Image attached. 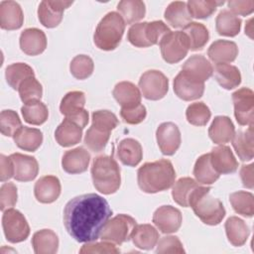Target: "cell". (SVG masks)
<instances>
[{
    "label": "cell",
    "instance_id": "obj_1",
    "mask_svg": "<svg viewBox=\"0 0 254 254\" xmlns=\"http://www.w3.org/2000/svg\"><path fill=\"white\" fill-rule=\"evenodd\" d=\"M112 215L105 198L96 193H85L71 198L64 209V224L75 241H96Z\"/></svg>",
    "mask_w": 254,
    "mask_h": 254
},
{
    "label": "cell",
    "instance_id": "obj_2",
    "mask_svg": "<svg viewBox=\"0 0 254 254\" xmlns=\"http://www.w3.org/2000/svg\"><path fill=\"white\" fill-rule=\"evenodd\" d=\"M176 172L171 161L161 159L143 164L137 172L138 186L144 192L156 193L169 190L175 183Z\"/></svg>",
    "mask_w": 254,
    "mask_h": 254
},
{
    "label": "cell",
    "instance_id": "obj_3",
    "mask_svg": "<svg viewBox=\"0 0 254 254\" xmlns=\"http://www.w3.org/2000/svg\"><path fill=\"white\" fill-rule=\"evenodd\" d=\"M91 178L94 188L103 194H111L118 190L121 185V175L118 163L110 156L96 157L91 166Z\"/></svg>",
    "mask_w": 254,
    "mask_h": 254
},
{
    "label": "cell",
    "instance_id": "obj_4",
    "mask_svg": "<svg viewBox=\"0 0 254 254\" xmlns=\"http://www.w3.org/2000/svg\"><path fill=\"white\" fill-rule=\"evenodd\" d=\"M210 187L200 185L192 195L190 206L204 224L217 225L225 216V208L220 199L210 195Z\"/></svg>",
    "mask_w": 254,
    "mask_h": 254
},
{
    "label": "cell",
    "instance_id": "obj_5",
    "mask_svg": "<svg viewBox=\"0 0 254 254\" xmlns=\"http://www.w3.org/2000/svg\"><path fill=\"white\" fill-rule=\"evenodd\" d=\"M125 22L117 12L107 13L97 24L93 35L95 46L103 51L115 50L125 31Z\"/></svg>",
    "mask_w": 254,
    "mask_h": 254
},
{
    "label": "cell",
    "instance_id": "obj_6",
    "mask_svg": "<svg viewBox=\"0 0 254 254\" xmlns=\"http://www.w3.org/2000/svg\"><path fill=\"white\" fill-rule=\"evenodd\" d=\"M170 32V28L163 21L136 23L129 28L127 40L137 48H147L160 44Z\"/></svg>",
    "mask_w": 254,
    "mask_h": 254
},
{
    "label": "cell",
    "instance_id": "obj_7",
    "mask_svg": "<svg viewBox=\"0 0 254 254\" xmlns=\"http://www.w3.org/2000/svg\"><path fill=\"white\" fill-rule=\"evenodd\" d=\"M136 225V220L132 216L121 213L108 219L101 231L100 237L102 241L121 245L131 239V234Z\"/></svg>",
    "mask_w": 254,
    "mask_h": 254
},
{
    "label": "cell",
    "instance_id": "obj_8",
    "mask_svg": "<svg viewBox=\"0 0 254 254\" xmlns=\"http://www.w3.org/2000/svg\"><path fill=\"white\" fill-rule=\"evenodd\" d=\"M159 45L161 55L168 64L181 62L188 55L190 50L188 37L183 31H171L161 40Z\"/></svg>",
    "mask_w": 254,
    "mask_h": 254
},
{
    "label": "cell",
    "instance_id": "obj_9",
    "mask_svg": "<svg viewBox=\"0 0 254 254\" xmlns=\"http://www.w3.org/2000/svg\"><path fill=\"white\" fill-rule=\"evenodd\" d=\"M85 94L82 91L74 90L67 92L62 99L60 110L65 118L76 123L82 129L88 123V112L84 109Z\"/></svg>",
    "mask_w": 254,
    "mask_h": 254
},
{
    "label": "cell",
    "instance_id": "obj_10",
    "mask_svg": "<svg viewBox=\"0 0 254 254\" xmlns=\"http://www.w3.org/2000/svg\"><path fill=\"white\" fill-rule=\"evenodd\" d=\"M2 227L6 239L11 243L22 242L30 234V226L24 214L14 208H8L3 212Z\"/></svg>",
    "mask_w": 254,
    "mask_h": 254
},
{
    "label": "cell",
    "instance_id": "obj_11",
    "mask_svg": "<svg viewBox=\"0 0 254 254\" xmlns=\"http://www.w3.org/2000/svg\"><path fill=\"white\" fill-rule=\"evenodd\" d=\"M139 87L146 99L159 100L165 97L168 92L169 79L162 71L149 69L141 75Z\"/></svg>",
    "mask_w": 254,
    "mask_h": 254
},
{
    "label": "cell",
    "instance_id": "obj_12",
    "mask_svg": "<svg viewBox=\"0 0 254 254\" xmlns=\"http://www.w3.org/2000/svg\"><path fill=\"white\" fill-rule=\"evenodd\" d=\"M234 116L241 126L253 125L254 92L248 87H242L232 93Z\"/></svg>",
    "mask_w": 254,
    "mask_h": 254
},
{
    "label": "cell",
    "instance_id": "obj_13",
    "mask_svg": "<svg viewBox=\"0 0 254 254\" xmlns=\"http://www.w3.org/2000/svg\"><path fill=\"white\" fill-rule=\"evenodd\" d=\"M72 1L61 0H44L38 8V17L43 26L46 28H55L63 20L64 11L68 8Z\"/></svg>",
    "mask_w": 254,
    "mask_h": 254
},
{
    "label": "cell",
    "instance_id": "obj_14",
    "mask_svg": "<svg viewBox=\"0 0 254 254\" xmlns=\"http://www.w3.org/2000/svg\"><path fill=\"white\" fill-rule=\"evenodd\" d=\"M158 146L163 155H174L181 146V132L173 122H164L159 125L156 131Z\"/></svg>",
    "mask_w": 254,
    "mask_h": 254
},
{
    "label": "cell",
    "instance_id": "obj_15",
    "mask_svg": "<svg viewBox=\"0 0 254 254\" xmlns=\"http://www.w3.org/2000/svg\"><path fill=\"white\" fill-rule=\"evenodd\" d=\"M174 91L176 95L185 100L198 99L204 92V82H200L181 70L174 79Z\"/></svg>",
    "mask_w": 254,
    "mask_h": 254
},
{
    "label": "cell",
    "instance_id": "obj_16",
    "mask_svg": "<svg viewBox=\"0 0 254 254\" xmlns=\"http://www.w3.org/2000/svg\"><path fill=\"white\" fill-rule=\"evenodd\" d=\"M181 211L172 205H162L153 214V222L163 233L177 232L182 225Z\"/></svg>",
    "mask_w": 254,
    "mask_h": 254
},
{
    "label": "cell",
    "instance_id": "obj_17",
    "mask_svg": "<svg viewBox=\"0 0 254 254\" xmlns=\"http://www.w3.org/2000/svg\"><path fill=\"white\" fill-rule=\"evenodd\" d=\"M14 164V179L18 182L33 181L39 173V164L35 157L14 153L10 155Z\"/></svg>",
    "mask_w": 254,
    "mask_h": 254
},
{
    "label": "cell",
    "instance_id": "obj_18",
    "mask_svg": "<svg viewBox=\"0 0 254 254\" xmlns=\"http://www.w3.org/2000/svg\"><path fill=\"white\" fill-rule=\"evenodd\" d=\"M20 48L28 56H38L47 48L46 34L38 28L25 29L20 35Z\"/></svg>",
    "mask_w": 254,
    "mask_h": 254
},
{
    "label": "cell",
    "instance_id": "obj_19",
    "mask_svg": "<svg viewBox=\"0 0 254 254\" xmlns=\"http://www.w3.org/2000/svg\"><path fill=\"white\" fill-rule=\"evenodd\" d=\"M61 182L56 176H44L40 178L34 187V194L42 203H52L61 194Z\"/></svg>",
    "mask_w": 254,
    "mask_h": 254
},
{
    "label": "cell",
    "instance_id": "obj_20",
    "mask_svg": "<svg viewBox=\"0 0 254 254\" xmlns=\"http://www.w3.org/2000/svg\"><path fill=\"white\" fill-rule=\"evenodd\" d=\"M24 14L19 3L5 0L0 3V27L7 31L17 30L22 27Z\"/></svg>",
    "mask_w": 254,
    "mask_h": 254
},
{
    "label": "cell",
    "instance_id": "obj_21",
    "mask_svg": "<svg viewBox=\"0 0 254 254\" xmlns=\"http://www.w3.org/2000/svg\"><path fill=\"white\" fill-rule=\"evenodd\" d=\"M90 154L82 147L65 151L62 159L63 169L68 174H81L88 168Z\"/></svg>",
    "mask_w": 254,
    "mask_h": 254
},
{
    "label": "cell",
    "instance_id": "obj_22",
    "mask_svg": "<svg viewBox=\"0 0 254 254\" xmlns=\"http://www.w3.org/2000/svg\"><path fill=\"white\" fill-rule=\"evenodd\" d=\"M209 155L212 167L219 175L234 173L238 168V162L228 146L214 147Z\"/></svg>",
    "mask_w": 254,
    "mask_h": 254
},
{
    "label": "cell",
    "instance_id": "obj_23",
    "mask_svg": "<svg viewBox=\"0 0 254 254\" xmlns=\"http://www.w3.org/2000/svg\"><path fill=\"white\" fill-rule=\"evenodd\" d=\"M182 70L200 82H204L213 74V66L201 55H193L189 58L183 64Z\"/></svg>",
    "mask_w": 254,
    "mask_h": 254
},
{
    "label": "cell",
    "instance_id": "obj_24",
    "mask_svg": "<svg viewBox=\"0 0 254 254\" xmlns=\"http://www.w3.org/2000/svg\"><path fill=\"white\" fill-rule=\"evenodd\" d=\"M207 56L215 64L232 63L238 56V48L232 41L216 40L209 46Z\"/></svg>",
    "mask_w": 254,
    "mask_h": 254
},
{
    "label": "cell",
    "instance_id": "obj_25",
    "mask_svg": "<svg viewBox=\"0 0 254 254\" xmlns=\"http://www.w3.org/2000/svg\"><path fill=\"white\" fill-rule=\"evenodd\" d=\"M235 133V127L231 119L227 116H216L212 120L209 128L208 135L211 141L218 145H223L231 141Z\"/></svg>",
    "mask_w": 254,
    "mask_h": 254
},
{
    "label": "cell",
    "instance_id": "obj_26",
    "mask_svg": "<svg viewBox=\"0 0 254 254\" xmlns=\"http://www.w3.org/2000/svg\"><path fill=\"white\" fill-rule=\"evenodd\" d=\"M231 141L232 146L241 161L247 162L253 159V125H250L246 130L239 129L234 133Z\"/></svg>",
    "mask_w": 254,
    "mask_h": 254
},
{
    "label": "cell",
    "instance_id": "obj_27",
    "mask_svg": "<svg viewBox=\"0 0 254 254\" xmlns=\"http://www.w3.org/2000/svg\"><path fill=\"white\" fill-rule=\"evenodd\" d=\"M113 96L121 107H134L141 103V92L139 88L130 81H121L113 89Z\"/></svg>",
    "mask_w": 254,
    "mask_h": 254
},
{
    "label": "cell",
    "instance_id": "obj_28",
    "mask_svg": "<svg viewBox=\"0 0 254 254\" xmlns=\"http://www.w3.org/2000/svg\"><path fill=\"white\" fill-rule=\"evenodd\" d=\"M81 137L82 128L67 118L64 119L55 132L57 142L63 147H70L79 143Z\"/></svg>",
    "mask_w": 254,
    "mask_h": 254
},
{
    "label": "cell",
    "instance_id": "obj_29",
    "mask_svg": "<svg viewBox=\"0 0 254 254\" xmlns=\"http://www.w3.org/2000/svg\"><path fill=\"white\" fill-rule=\"evenodd\" d=\"M199 186L200 184L191 178L185 177L179 179L176 183H174L172 190L173 199L179 205L183 207H189L190 201Z\"/></svg>",
    "mask_w": 254,
    "mask_h": 254
},
{
    "label": "cell",
    "instance_id": "obj_30",
    "mask_svg": "<svg viewBox=\"0 0 254 254\" xmlns=\"http://www.w3.org/2000/svg\"><path fill=\"white\" fill-rule=\"evenodd\" d=\"M118 157L125 166L136 167L143 158L141 144L132 138L123 139L118 145Z\"/></svg>",
    "mask_w": 254,
    "mask_h": 254
},
{
    "label": "cell",
    "instance_id": "obj_31",
    "mask_svg": "<svg viewBox=\"0 0 254 254\" xmlns=\"http://www.w3.org/2000/svg\"><path fill=\"white\" fill-rule=\"evenodd\" d=\"M13 139L20 149L35 152L43 143V133L37 128L22 126L14 134Z\"/></svg>",
    "mask_w": 254,
    "mask_h": 254
},
{
    "label": "cell",
    "instance_id": "obj_32",
    "mask_svg": "<svg viewBox=\"0 0 254 254\" xmlns=\"http://www.w3.org/2000/svg\"><path fill=\"white\" fill-rule=\"evenodd\" d=\"M131 239L136 247L143 250H151L158 243L159 232L151 224H139L133 229Z\"/></svg>",
    "mask_w": 254,
    "mask_h": 254
},
{
    "label": "cell",
    "instance_id": "obj_33",
    "mask_svg": "<svg viewBox=\"0 0 254 254\" xmlns=\"http://www.w3.org/2000/svg\"><path fill=\"white\" fill-rule=\"evenodd\" d=\"M32 246L36 254H54L59 248V237L52 229H42L34 233Z\"/></svg>",
    "mask_w": 254,
    "mask_h": 254
},
{
    "label": "cell",
    "instance_id": "obj_34",
    "mask_svg": "<svg viewBox=\"0 0 254 254\" xmlns=\"http://www.w3.org/2000/svg\"><path fill=\"white\" fill-rule=\"evenodd\" d=\"M225 232L228 241L236 247L244 245L250 234L248 225L237 216H230L225 222Z\"/></svg>",
    "mask_w": 254,
    "mask_h": 254
},
{
    "label": "cell",
    "instance_id": "obj_35",
    "mask_svg": "<svg viewBox=\"0 0 254 254\" xmlns=\"http://www.w3.org/2000/svg\"><path fill=\"white\" fill-rule=\"evenodd\" d=\"M164 17L167 23L173 28H185L191 22L187 3L184 1H174L168 5Z\"/></svg>",
    "mask_w": 254,
    "mask_h": 254
},
{
    "label": "cell",
    "instance_id": "obj_36",
    "mask_svg": "<svg viewBox=\"0 0 254 254\" xmlns=\"http://www.w3.org/2000/svg\"><path fill=\"white\" fill-rule=\"evenodd\" d=\"M213 72L218 84L225 89H233L241 83V73L235 65L215 64Z\"/></svg>",
    "mask_w": 254,
    "mask_h": 254
},
{
    "label": "cell",
    "instance_id": "obj_37",
    "mask_svg": "<svg viewBox=\"0 0 254 254\" xmlns=\"http://www.w3.org/2000/svg\"><path fill=\"white\" fill-rule=\"evenodd\" d=\"M195 181L201 185H212L219 178V174L214 170L209 154H203L196 160L193 167Z\"/></svg>",
    "mask_w": 254,
    "mask_h": 254
},
{
    "label": "cell",
    "instance_id": "obj_38",
    "mask_svg": "<svg viewBox=\"0 0 254 254\" xmlns=\"http://www.w3.org/2000/svg\"><path fill=\"white\" fill-rule=\"evenodd\" d=\"M241 19L229 10H222L218 13L215 20L216 31L225 37H235L241 29Z\"/></svg>",
    "mask_w": 254,
    "mask_h": 254
},
{
    "label": "cell",
    "instance_id": "obj_39",
    "mask_svg": "<svg viewBox=\"0 0 254 254\" xmlns=\"http://www.w3.org/2000/svg\"><path fill=\"white\" fill-rule=\"evenodd\" d=\"M117 10L125 24H136L145 17L146 6L141 0H122L117 5Z\"/></svg>",
    "mask_w": 254,
    "mask_h": 254
},
{
    "label": "cell",
    "instance_id": "obj_40",
    "mask_svg": "<svg viewBox=\"0 0 254 254\" xmlns=\"http://www.w3.org/2000/svg\"><path fill=\"white\" fill-rule=\"evenodd\" d=\"M183 32L188 37L190 51L202 50L209 40L208 30L201 23L190 22L184 28Z\"/></svg>",
    "mask_w": 254,
    "mask_h": 254
},
{
    "label": "cell",
    "instance_id": "obj_41",
    "mask_svg": "<svg viewBox=\"0 0 254 254\" xmlns=\"http://www.w3.org/2000/svg\"><path fill=\"white\" fill-rule=\"evenodd\" d=\"M21 112L24 120L32 125H41L45 123L49 117L48 107L41 100L25 103L21 108Z\"/></svg>",
    "mask_w": 254,
    "mask_h": 254
},
{
    "label": "cell",
    "instance_id": "obj_42",
    "mask_svg": "<svg viewBox=\"0 0 254 254\" xmlns=\"http://www.w3.org/2000/svg\"><path fill=\"white\" fill-rule=\"evenodd\" d=\"M30 76H35V72L33 68L25 63L12 64L5 69L7 83L15 90H18L20 84Z\"/></svg>",
    "mask_w": 254,
    "mask_h": 254
},
{
    "label": "cell",
    "instance_id": "obj_43",
    "mask_svg": "<svg viewBox=\"0 0 254 254\" xmlns=\"http://www.w3.org/2000/svg\"><path fill=\"white\" fill-rule=\"evenodd\" d=\"M230 203L235 212L245 217H252L254 214V196L251 192L238 190L229 195Z\"/></svg>",
    "mask_w": 254,
    "mask_h": 254
},
{
    "label": "cell",
    "instance_id": "obj_44",
    "mask_svg": "<svg viewBox=\"0 0 254 254\" xmlns=\"http://www.w3.org/2000/svg\"><path fill=\"white\" fill-rule=\"evenodd\" d=\"M110 133L111 132L108 130L91 124V126L85 133L84 144L89 150L94 153L101 152L108 143Z\"/></svg>",
    "mask_w": 254,
    "mask_h": 254
},
{
    "label": "cell",
    "instance_id": "obj_45",
    "mask_svg": "<svg viewBox=\"0 0 254 254\" xmlns=\"http://www.w3.org/2000/svg\"><path fill=\"white\" fill-rule=\"evenodd\" d=\"M224 1L215 0H190L187 3L189 13L190 17L195 19H205L210 17L220 5H223Z\"/></svg>",
    "mask_w": 254,
    "mask_h": 254
},
{
    "label": "cell",
    "instance_id": "obj_46",
    "mask_svg": "<svg viewBox=\"0 0 254 254\" xmlns=\"http://www.w3.org/2000/svg\"><path fill=\"white\" fill-rule=\"evenodd\" d=\"M211 112L203 102H194L188 106L186 117L190 124L194 126H204L210 119Z\"/></svg>",
    "mask_w": 254,
    "mask_h": 254
},
{
    "label": "cell",
    "instance_id": "obj_47",
    "mask_svg": "<svg viewBox=\"0 0 254 254\" xmlns=\"http://www.w3.org/2000/svg\"><path fill=\"white\" fill-rule=\"evenodd\" d=\"M21 100L24 103H28L34 100H40L43 95L42 84L35 76L26 78L18 88Z\"/></svg>",
    "mask_w": 254,
    "mask_h": 254
},
{
    "label": "cell",
    "instance_id": "obj_48",
    "mask_svg": "<svg viewBox=\"0 0 254 254\" xmlns=\"http://www.w3.org/2000/svg\"><path fill=\"white\" fill-rule=\"evenodd\" d=\"M93 61L86 55L75 56L69 64L70 72L76 79H85L89 77L93 72Z\"/></svg>",
    "mask_w": 254,
    "mask_h": 254
},
{
    "label": "cell",
    "instance_id": "obj_49",
    "mask_svg": "<svg viewBox=\"0 0 254 254\" xmlns=\"http://www.w3.org/2000/svg\"><path fill=\"white\" fill-rule=\"evenodd\" d=\"M22 127V122L16 111L7 109L0 114V130L4 136L13 137Z\"/></svg>",
    "mask_w": 254,
    "mask_h": 254
},
{
    "label": "cell",
    "instance_id": "obj_50",
    "mask_svg": "<svg viewBox=\"0 0 254 254\" xmlns=\"http://www.w3.org/2000/svg\"><path fill=\"white\" fill-rule=\"evenodd\" d=\"M92 125L112 131L118 125L116 115L109 110H96L92 113Z\"/></svg>",
    "mask_w": 254,
    "mask_h": 254
},
{
    "label": "cell",
    "instance_id": "obj_51",
    "mask_svg": "<svg viewBox=\"0 0 254 254\" xmlns=\"http://www.w3.org/2000/svg\"><path fill=\"white\" fill-rule=\"evenodd\" d=\"M17 187L13 183H5L0 189V209L5 211L17 202Z\"/></svg>",
    "mask_w": 254,
    "mask_h": 254
},
{
    "label": "cell",
    "instance_id": "obj_52",
    "mask_svg": "<svg viewBox=\"0 0 254 254\" xmlns=\"http://www.w3.org/2000/svg\"><path fill=\"white\" fill-rule=\"evenodd\" d=\"M156 252L159 254L165 253H185V249L183 247V243L177 236H164L160 240H158V245Z\"/></svg>",
    "mask_w": 254,
    "mask_h": 254
},
{
    "label": "cell",
    "instance_id": "obj_53",
    "mask_svg": "<svg viewBox=\"0 0 254 254\" xmlns=\"http://www.w3.org/2000/svg\"><path fill=\"white\" fill-rule=\"evenodd\" d=\"M120 115L123 121L126 122L127 124L136 125L143 122V120L146 118L147 110H146V107L140 103L134 107H129V108L121 107Z\"/></svg>",
    "mask_w": 254,
    "mask_h": 254
},
{
    "label": "cell",
    "instance_id": "obj_54",
    "mask_svg": "<svg viewBox=\"0 0 254 254\" xmlns=\"http://www.w3.org/2000/svg\"><path fill=\"white\" fill-rule=\"evenodd\" d=\"M120 250L111 242L102 241V242H87L84 244L79 253H119Z\"/></svg>",
    "mask_w": 254,
    "mask_h": 254
},
{
    "label": "cell",
    "instance_id": "obj_55",
    "mask_svg": "<svg viewBox=\"0 0 254 254\" xmlns=\"http://www.w3.org/2000/svg\"><path fill=\"white\" fill-rule=\"evenodd\" d=\"M229 11L233 14L247 16L254 11L253 0H230L227 2Z\"/></svg>",
    "mask_w": 254,
    "mask_h": 254
},
{
    "label": "cell",
    "instance_id": "obj_56",
    "mask_svg": "<svg viewBox=\"0 0 254 254\" xmlns=\"http://www.w3.org/2000/svg\"><path fill=\"white\" fill-rule=\"evenodd\" d=\"M14 177V164L12 159L5 155H0V180L6 182Z\"/></svg>",
    "mask_w": 254,
    "mask_h": 254
},
{
    "label": "cell",
    "instance_id": "obj_57",
    "mask_svg": "<svg viewBox=\"0 0 254 254\" xmlns=\"http://www.w3.org/2000/svg\"><path fill=\"white\" fill-rule=\"evenodd\" d=\"M253 173H254V165H243L240 169V178L242 181V184L247 189H253L254 187V179H253Z\"/></svg>",
    "mask_w": 254,
    "mask_h": 254
}]
</instances>
